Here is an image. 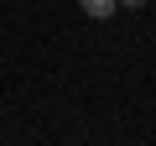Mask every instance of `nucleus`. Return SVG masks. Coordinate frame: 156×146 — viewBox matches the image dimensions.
<instances>
[{"mask_svg":"<svg viewBox=\"0 0 156 146\" xmlns=\"http://www.w3.org/2000/svg\"><path fill=\"white\" fill-rule=\"evenodd\" d=\"M78 11H83V16H94V21H109V16L120 11V0H78Z\"/></svg>","mask_w":156,"mask_h":146,"instance_id":"nucleus-1","label":"nucleus"},{"mask_svg":"<svg viewBox=\"0 0 156 146\" xmlns=\"http://www.w3.org/2000/svg\"><path fill=\"white\" fill-rule=\"evenodd\" d=\"M120 5H130V11H140V5H151V0H120Z\"/></svg>","mask_w":156,"mask_h":146,"instance_id":"nucleus-2","label":"nucleus"}]
</instances>
